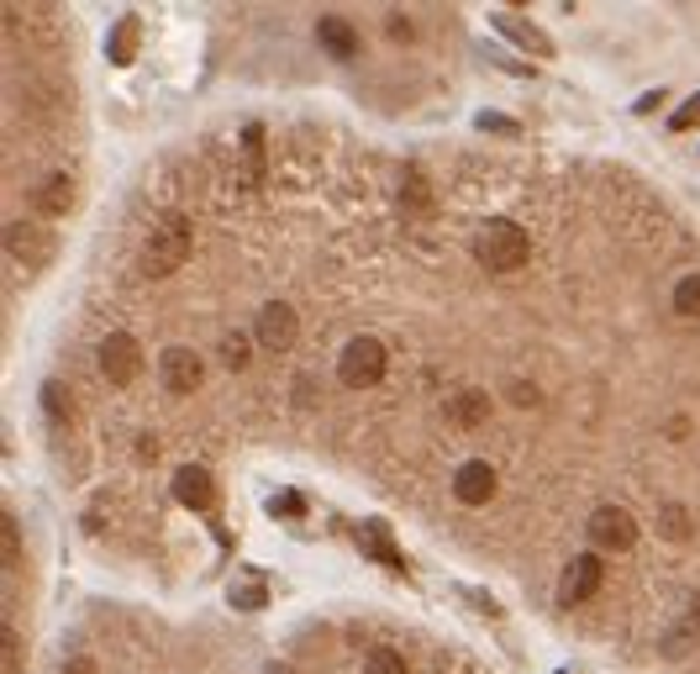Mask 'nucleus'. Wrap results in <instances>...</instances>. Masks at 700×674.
Returning <instances> with one entry per match:
<instances>
[{
    "instance_id": "6e6552de",
    "label": "nucleus",
    "mask_w": 700,
    "mask_h": 674,
    "mask_svg": "<svg viewBox=\"0 0 700 674\" xmlns=\"http://www.w3.org/2000/svg\"><path fill=\"white\" fill-rule=\"evenodd\" d=\"M595 591H600V559H595V553L569 559L564 574H559V601H564V606H585Z\"/></svg>"
},
{
    "instance_id": "9b49d317",
    "label": "nucleus",
    "mask_w": 700,
    "mask_h": 674,
    "mask_svg": "<svg viewBox=\"0 0 700 674\" xmlns=\"http://www.w3.org/2000/svg\"><path fill=\"white\" fill-rule=\"evenodd\" d=\"M5 248H11L22 264H48V253H54V238H48L37 221H11V227H5Z\"/></svg>"
},
{
    "instance_id": "f257e3e1",
    "label": "nucleus",
    "mask_w": 700,
    "mask_h": 674,
    "mask_svg": "<svg viewBox=\"0 0 700 674\" xmlns=\"http://www.w3.org/2000/svg\"><path fill=\"white\" fill-rule=\"evenodd\" d=\"M527 253H532V243H527V232H521L516 221H490L485 232L474 238V259H480L490 274H516L527 264Z\"/></svg>"
},
{
    "instance_id": "7c9ffc66",
    "label": "nucleus",
    "mask_w": 700,
    "mask_h": 674,
    "mask_svg": "<svg viewBox=\"0 0 700 674\" xmlns=\"http://www.w3.org/2000/svg\"><path fill=\"white\" fill-rule=\"evenodd\" d=\"M512 401L516 405H538V390H532V385H512Z\"/></svg>"
},
{
    "instance_id": "4468645a",
    "label": "nucleus",
    "mask_w": 700,
    "mask_h": 674,
    "mask_svg": "<svg viewBox=\"0 0 700 674\" xmlns=\"http://www.w3.org/2000/svg\"><path fill=\"white\" fill-rule=\"evenodd\" d=\"M317 37H322V48L332 58H353V54H358V32H353L343 16H322V22H317Z\"/></svg>"
},
{
    "instance_id": "dca6fc26",
    "label": "nucleus",
    "mask_w": 700,
    "mask_h": 674,
    "mask_svg": "<svg viewBox=\"0 0 700 674\" xmlns=\"http://www.w3.org/2000/svg\"><path fill=\"white\" fill-rule=\"evenodd\" d=\"M137 37H142V27H137V16H122L116 27H111V64H133L137 58Z\"/></svg>"
},
{
    "instance_id": "f3484780",
    "label": "nucleus",
    "mask_w": 700,
    "mask_h": 674,
    "mask_svg": "<svg viewBox=\"0 0 700 674\" xmlns=\"http://www.w3.org/2000/svg\"><path fill=\"white\" fill-rule=\"evenodd\" d=\"M495 32H506V37H516L527 54H548V43H542L538 27H527V22H516V16H495Z\"/></svg>"
},
{
    "instance_id": "ddd939ff",
    "label": "nucleus",
    "mask_w": 700,
    "mask_h": 674,
    "mask_svg": "<svg viewBox=\"0 0 700 674\" xmlns=\"http://www.w3.org/2000/svg\"><path fill=\"white\" fill-rule=\"evenodd\" d=\"M448 422H458V427H485L490 396L485 390H458V396H448Z\"/></svg>"
},
{
    "instance_id": "393cba45",
    "label": "nucleus",
    "mask_w": 700,
    "mask_h": 674,
    "mask_svg": "<svg viewBox=\"0 0 700 674\" xmlns=\"http://www.w3.org/2000/svg\"><path fill=\"white\" fill-rule=\"evenodd\" d=\"M658 533H664V538H690L685 506H664V512H658Z\"/></svg>"
},
{
    "instance_id": "f8f14e48",
    "label": "nucleus",
    "mask_w": 700,
    "mask_h": 674,
    "mask_svg": "<svg viewBox=\"0 0 700 674\" xmlns=\"http://www.w3.org/2000/svg\"><path fill=\"white\" fill-rule=\"evenodd\" d=\"M358 548L369 553V559H385L390 569H401L405 559H401V548H395V538H390V527H379V522H358Z\"/></svg>"
},
{
    "instance_id": "20e7f679",
    "label": "nucleus",
    "mask_w": 700,
    "mask_h": 674,
    "mask_svg": "<svg viewBox=\"0 0 700 674\" xmlns=\"http://www.w3.org/2000/svg\"><path fill=\"white\" fill-rule=\"evenodd\" d=\"M590 542L606 553H632L638 548V522L627 506H595L590 512Z\"/></svg>"
},
{
    "instance_id": "a878e982",
    "label": "nucleus",
    "mask_w": 700,
    "mask_h": 674,
    "mask_svg": "<svg viewBox=\"0 0 700 674\" xmlns=\"http://www.w3.org/2000/svg\"><path fill=\"white\" fill-rule=\"evenodd\" d=\"M269 512L279 516V522H290V516H306V495H296V490H279L269 501Z\"/></svg>"
},
{
    "instance_id": "7ed1b4c3",
    "label": "nucleus",
    "mask_w": 700,
    "mask_h": 674,
    "mask_svg": "<svg viewBox=\"0 0 700 674\" xmlns=\"http://www.w3.org/2000/svg\"><path fill=\"white\" fill-rule=\"evenodd\" d=\"M385 369H390V353H385L379 338H353L348 349H343V358H337V375H343L348 390H369V385H379Z\"/></svg>"
},
{
    "instance_id": "b1692460",
    "label": "nucleus",
    "mask_w": 700,
    "mask_h": 674,
    "mask_svg": "<svg viewBox=\"0 0 700 674\" xmlns=\"http://www.w3.org/2000/svg\"><path fill=\"white\" fill-rule=\"evenodd\" d=\"M248 343H253V338L227 332V338H221V364H227V369H243V364H248Z\"/></svg>"
},
{
    "instance_id": "cd10ccee",
    "label": "nucleus",
    "mask_w": 700,
    "mask_h": 674,
    "mask_svg": "<svg viewBox=\"0 0 700 674\" xmlns=\"http://www.w3.org/2000/svg\"><path fill=\"white\" fill-rule=\"evenodd\" d=\"M0 659H5V674H16V664H22V648H16V627H0Z\"/></svg>"
},
{
    "instance_id": "39448f33",
    "label": "nucleus",
    "mask_w": 700,
    "mask_h": 674,
    "mask_svg": "<svg viewBox=\"0 0 700 674\" xmlns=\"http://www.w3.org/2000/svg\"><path fill=\"white\" fill-rule=\"evenodd\" d=\"M101 375L111 385H133L142 375V349H137L133 332H111L106 343H101Z\"/></svg>"
},
{
    "instance_id": "c85d7f7f",
    "label": "nucleus",
    "mask_w": 700,
    "mask_h": 674,
    "mask_svg": "<svg viewBox=\"0 0 700 674\" xmlns=\"http://www.w3.org/2000/svg\"><path fill=\"white\" fill-rule=\"evenodd\" d=\"M269 595H264V580H243L238 591H232V606H264Z\"/></svg>"
},
{
    "instance_id": "5701e85b",
    "label": "nucleus",
    "mask_w": 700,
    "mask_h": 674,
    "mask_svg": "<svg viewBox=\"0 0 700 674\" xmlns=\"http://www.w3.org/2000/svg\"><path fill=\"white\" fill-rule=\"evenodd\" d=\"M0 538H5V569L22 564V533H16V516L0 512Z\"/></svg>"
},
{
    "instance_id": "1a4fd4ad",
    "label": "nucleus",
    "mask_w": 700,
    "mask_h": 674,
    "mask_svg": "<svg viewBox=\"0 0 700 674\" xmlns=\"http://www.w3.org/2000/svg\"><path fill=\"white\" fill-rule=\"evenodd\" d=\"M174 501L190 506V512H211L216 506V480L206 464H180L174 469Z\"/></svg>"
},
{
    "instance_id": "f03ea898",
    "label": "nucleus",
    "mask_w": 700,
    "mask_h": 674,
    "mask_svg": "<svg viewBox=\"0 0 700 674\" xmlns=\"http://www.w3.org/2000/svg\"><path fill=\"white\" fill-rule=\"evenodd\" d=\"M185 259H190V227H185V216H174V221H163L159 232L148 238V248H142V274H148V279H169Z\"/></svg>"
},
{
    "instance_id": "9d476101",
    "label": "nucleus",
    "mask_w": 700,
    "mask_h": 674,
    "mask_svg": "<svg viewBox=\"0 0 700 674\" xmlns=\"http://www.w3.org/2000/svg\"><path fill=\"white\" fill-rule=\"evenodd\" d=\"M495 485H501V480H495V469H490L485 459H469L454 475V495L463 506H490V501H495Z\"/></svg>"
},
{
    "instance_id": "c756f323",
    "label": "nucleus",
    "mask_w": 700,
    "mask_h": 674,
    "mask_svg": "<svg viewBox=\"0 0 700 674\" xmlns=\"http://www.w3.org/2000/svg\"><path fill=\"white\" fill-rule=\"evenodd\" d=\"M480 127H485V133H516L512 116H495V111H485V116H480Z\"/></svg>"
},
{
    "instance_id": "6ab92c4d",
    "label": "nucleus",
    "mask_w": 700,
    "mask_h": 674,
    "mask_svg": "<svg viewBox=\"0 0 700 674\" xmlns=\"http://www.w3.org/2000/svg\"><path fill=\"white\" fill-rule=\"evenodd\" d=\"M401 206H405V212H432V190H427V180H422V174H405Z\"/></svg>"
},
{
    "instance_id": "0eeeda50",
    "label": "nucleus",
    "mask_w": 700,
    "mask_h": 674,
    "mask_svg": "<svg viewBox=\"0 0 700 674\" xmlns=\"http://www.w3.org/2000/svg\"><path fill=\"white\" fill-rule=\"evenodd\" d=\"M159 375H163V390L190 396V390H200V379H206V358L195 349H163Z\"/></svg>"
},
{
    "instance_id": "2eb2a0df",
    "label": "nucleus",
    "mask_w": 700,
    "mask_h": 674,
    "mask_svg": "<svg viewBox=\"0 0 700 674\" xmlns=\"http://www.w3.org/2000/svg\"><path fill=\"white\" fill-rule=\"evenodd\" d=\"M32 206L43 216H64L69 206H74V185H69V174H54V180H43L37 185V195H32Z\"/></svg>"
},
{
    "instance_id": "a211bd4d",
    "label": "nucleus",
    "mask_w": 700,
    "mask_h": 674,
    "mask_svg": "<svg viewBox=\"0 0 700 674\" xmlns=\"http://www.w3.org/2000/svg\"><path fill=\"white\" fill-rule=\"evenodd\" d=\"M674 311H679V317H700V274H685V279L674 285Z\"/></svg>"
},
{
    "instance_id": "bb28decb",
    "label": "nucleus",
    "mask_w": 700,
    "mask_h": 674,
    "mask_svg": "<svg viewBox=\"0 0 700 674\" xmlns=\"http://www.w3.org/2000/svg\"><path fill=\"white\" fill-rule=\"evenodd\" d=\"M669 127H674V133H690V127H700V95H690L685 106L674 111V116H669Z\"/></svg>"
},
{
    "instance_id": "423d86ee",
    "label": "nucleus",
    "mask_w": 700,
    "mask_h": 674,
    "mask_svg": "<svg viewBox=\"0 0 700 674\" xmlns=\"http://www.w3.org/2000/svg\"><path fill=\"white\" fill-rule=\"evenodd\" d=\"M296 332H300V317H296L290 300H269V306L259 311V322H253V338H259L269 353H285L290 343H296Z\"/></svg>"
},
{
    "instance_id": "2f4dec72",
    "label": "nucleus",
    "mask_w": 700,
    "mask_h": 674,
    "mask_svg": "<svg viewBox=\"0 0 700 674\" xmlns=\"http://www.w3.org/2000/svg\"><path fill=\"white\" fill-rule=\"evenodd\" d=\"M269 674H296V670L290 664H269Z\"/></svg>"
},
{
    "instance_id": "aec40b11",
    "label": "nucleus",
    "mask_w": 700,
    "mask_h": 674,
    "mask_svg": "<svg viewBox=\"0 0 700 674\" xmlns=\"http://www.w3.org/2000/svg\"><path fill=\"white\" fill-rule=\"evenodd\" d=\"M243 163H248V174H253V180L264 174V127H248V133H243Z\"/></svg>"
},
{
    "instance_id": "412c9836",
    "label": "nucleus",
    "mask_w": 700,
    "mask_h": 674,
    "mask_svg": "<svg viewBox=\"0 0 700 674\" xmlns=\"http://www.w3.org/2000/svg\"><path fill=\"white\" fill-rule=\"evenodd\" d=\"M364 674H405V659L395 648H375V653L364 659Z\"/></svg>"
},
{
    "instance_id": "4be33fe9",
    "label": "nucleus",
    "mask_w": 700,
    "mask_h": 674,
    "mask_svg": "<svg viewBox=\"0 0 700 674\" xmlns=\"http://www.w3.org/2000/svg\"><path fill=\"white\" fill-rule=\"evenodd\" d=\"M43 405L54 411L58 427H69V422H74V405H69V396H64V385H43Z\"/></svg>"
}]
</instances>
